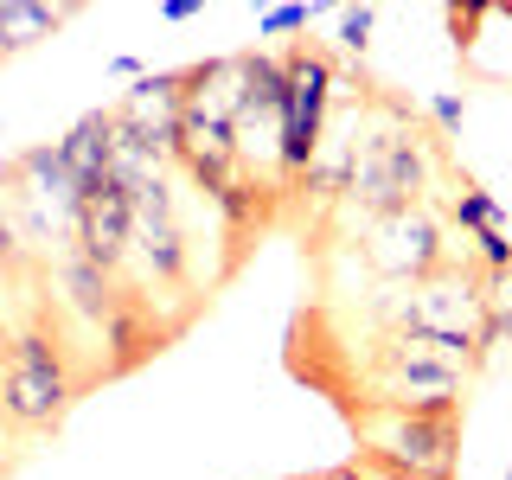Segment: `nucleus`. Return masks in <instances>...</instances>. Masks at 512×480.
Masks as SVG:
<instances>
[{"mask_svg": "<svg viewBox=\"0 0 512 480\" xmlns=\"http://www.w3.org/2000/svg\"><path fill=\"white\" fill-rule=\"evenodd\" d=\"M442 135H429L423 116H416L410 103H397V96H365L359 109V141H352V212L359 224L372 218H391V212H410V205L429 199V186H436L442 173V154H436Z\"/></svg>", "mask_w": 512, "mask_h": 480, "instance_id": "nucleus-1", "label": "nucleus"}, {"mask_svg": "<svg viewBox=\"0 0 512 480\" xmlns=\"http://www.w3.org/2000/svg\"><path fill=\"white\" fill-rule=\"evenodd\" d=\"M90 384L71 365V346L52 320H32L0 346V423L13 436H52Z\"/></svg>", "mask_w": 512, "mask_h": 480, "instance_id": "nucleus-2", "label": "nucleus"}, {"mask_svg": "<svg viewBox=\"0 0 512 480\" xmlns=\"http://www.w3.org/2000/svg\"><path fill=\"white\" fill-rule=\"evenodd\" d=\"M372 320L397 333H423V340H448L461 352H480L500 340L493 333V295H487V276H474L468 263H448L423 282H404V288H384L372 301Z\"/></svg>", "mask_w": 512, "mask_h": 480, "instance_id": "nucleus-3", "label": "nucleus"}, {"mask_svg": "<svg viewBox=\"0 0 512 480\" xmlns=\"http://www.w3.org/2000/svg\"><path fill=\"white\" fill-rule=\"evenodd\" d=\"M0 192H7V218H13V237H20L26 256L39 250H77V212H84V186L64 173L58 160V141L52 148H26L0 167Z\"/></svg>", "mask_w": 512, "mask_h": 480, "instance_id": "nucleus-4", "label": "nucleus"}, {"mask_svg": "<svg viewBox=\"0 0 512 480\" xmlns=\"http://www.w3.org/2000/svg\"><path fill=\"white\" fill-rule=\"evenodd\" d=\"M333 90H340V64H333L327 45H314V39L288 45L282 52V135H276L282 192H295L308 180L320 135H327V116H333Z\"/></svg>", "mask_w": 512, "mask_h": 480, "instance_id": "nucleus-5", "label": "nucleus"}, {"mask_svg": "<svg viewBox=\"0 0 512 480\" xmlns=\"http://www.w3.org/2000/svg\"><path fill=\"white\" fill-rule=\"evenodd\" d=\"M359 455L410 480H461V404L455 410H359L346 416Z\"/></svg>", "mask_w": 512, "mask_h": 480, "instance_id": "nucleus-6", "label": "nucleus"}, {"mask_svg": "<svg viewBox=\"0 0 512 480\" xmlns=\"http://www.w3.org/2000/svg\"><path fill=\"white\" fill-rule=\"evenodd\" d=\"M352 244H359V263L372 269L378 282H391V288L423 282V276H436V269H448V244H442V224H436L429 205H410V212L359 224Z\"/></svg>", "mask_w": 512, "mask_h": 480, "instance_id": "nucleus-7", "label": "nucleus"}, {"mask_svg": "<svg viewBox=\"0 0 512 480\" xmlns=\"http://www.w3.org/2000/svg\"><path fill=\"white\" fill-rule=\"evenodd\" d=\"M135 199V237H128V263L148 269L154 288H180L186 282V224L180 205H173V186H141L128 192Z\"/></svg>", "mask_w": 512, "mask_h": 480, "instance_id": "nucleus-8", "label": "nucleus"}, {"mask_svg": "<svg viewBox=\"0 0 512 480\" xmlns=\"http://www.w3.org/2000/svg\"><path fill=\"white\" fill-rule=\"evenodd\" d=\"M128 237H135V199H128L116 180L90 186L84 212H77V250L71 256L96 263L103 276H122V269H128Z\"/></svg>", "mask_w": 512, "mask_h": 480, "instance_id": "nucleus-9", "label": "nucleus"}, {"mask_svg": "<svg viewBox=\"0 0 512 480\" xmlns=\"http://www.w3.org/2000/svg\"><path fill=\"white\" fill-rule=\"evenodd\" d=\"M58 160H64V173H71L84 192L103 186L109 180V160H116V116H109V109L77 116L71 128H64V141H58Z\"/></svg>", "mask_w": 512, "mask_h": 480, "instance_id": "nucleus-10", "label": "nucleus"}, {"mask_svg": "<svg viewBox=\"0 0 512 480\" xmlns=\"http://www.w3.org/2000/svg\"><path fill=\"white\" fill-rule=\"evenodd\" d=\"M64 20H77V7H45V0H0V39L20 58L32 45H45Z\"/></svg>", "mask_w": 512, "mask_h": 480, "instance_id": "nucleus-11", "label": "nucleus"}, {"mask_svg": "<svg viewBox=\"0 0 512 480\" xmlns=\"http://www.w3.org/2000/svg\"><path fill=\"white\" fill-rule=\"evenodd\" d=\"M448 218L461 224V231H474V237H487V231H506V212H500V199L493 192H480V186H461L455 199H448Z\"/></svg>", "mask_w": 512, "mask_h": 480, "instance_id": "nucleus-12", "label": "nucleus"}, {"mask_svg": "<svg viewBox=\"0 0 512 480\" xmlns=\"http://www.w3.org/2000/svg\"><path fill=\"white\" fill-rule=\"evenodd\" d=\"M320 20V7H269V13H256V39H288V32H308Z\"/></svg>", "mask_w": 512, "mask_h": 480, "instance_id": "nucleus-13", "label": "nucleus"}, {"mask_svg": "<svg viewBox=\"0 0 512 480\" xmlns=\"http://www.w3.org/2000/svg\"><path fill=\"white\" fill-rule=\"evenodd\" d=\"M372 26H378V7H340V52L365 58V45H372Z\"/></svg>", "mask_w": 512, "mask_h": 480, "instance_id": "nucleus-14", "label": "nucleus"}, {"mask_svg": "<svg viewBox=\"0 0 512 480\" xmlns=\"http://www.w3.org/2000/svg\"><path fill=\"white\" fill-rule=\"evenodd\" d=\"M429 122H436L442 135H461V122H468V96H461V90H436V96H429Z\"/></svg>", "mask_w": 512, "mask_h": 480, "instance_id": "nucleus-15", "label": "nucleus"}, {"mask_svg": "<svg viewBox=\"0 0 512 480\" xmlns=\"http://www.w3.org/2000/svg\"><path fill=\"white\" fill-rule=\"evenodd\" d=\"M0 269H26V250L13 237V218H7V192H0Z\"/></svg>", "mask_w": 512, "mask_h": 480, "instance_id": "nucleus-16", "label": "nucleus"}, {"mask_svg": "<svg viewBox=\"0 0 512 480\" xmlns=\"http://www.w3.org/2000/svg\"><path fill=\"white\" fill-rule=\"evenodd\" d=\"M352 474L359 480H410V474H397V468H384L378 455H352Z\"/></svg>", "mask_w": 512, "mask_h": 480, "instance_id": "nucleus-17", "label": "nucleus"}, {"mask_svg": "<svg viewBox=\"0 0 512 480\" xmlns=\"http://www.w3.org/2000/svg\"><path fill=\"white\" fill-rule=\"evenodd\" d=\"M192 13H199V0H167V7H160V20L180 26V20H192Z\"/></svg>", "mask_w": 512, "mask_h": 480, "instance_id": "nucleus-18", "label": "nucleus"}, {"mask_svg": "<svg viewBox=\"0 0 512 480\" xmlns=\"http://www.w3.org/2000/svg\"><path fill=\"white\" fill-rule=\"evenodd\" d=\"M308 480H359V474H352V461H340V468H327V474H308Z\"/></svg>", "mask_w": 512, "mask_h": 480, "instance_id": "nucleus-19", "label": "nucleus"}, {"mask_svg": "<svg viewBox=\"0 0 512 480\" xmlns=\"http://www.w3.org/2000/svg\"><path fill=\"white\" fill-rule=\"evenodd\" d=\"M7 64H13V52H7V39H0V71H7Z\"/></svg>", "mask_w": 512, "mask_h": 480, "instance_id": "nucleus-20", "label": "nucleus"}, {"mask_svg": "<svg viewBox=\"0 0 512 480\" xmlns=\"http://www.w3.org/2000/svg\"><path fill=\"white\" fill-rule=\"evenodd\" d=\"M506 480H512V468H506Z\"/></svg>", "mask_w": 512, "mask_h": 480, "instance_id": "nucleus-21", "label": "nucleus"}]
</instances>
